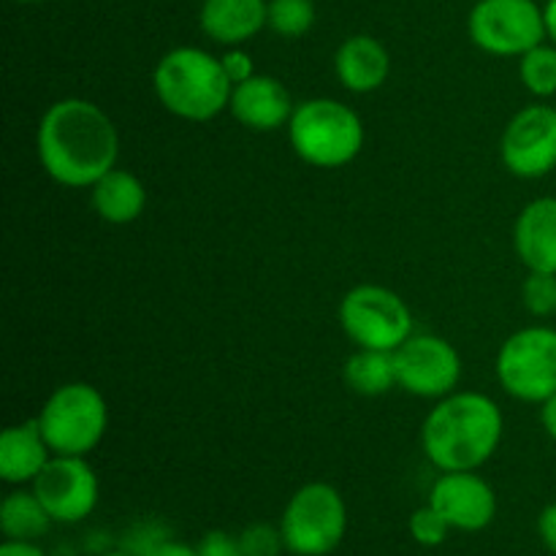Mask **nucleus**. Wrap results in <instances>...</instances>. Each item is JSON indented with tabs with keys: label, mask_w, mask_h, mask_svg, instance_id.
<instances>
[{
	"label": "nucleus",
	"mask_w": 556,
	"mask_h": 556,
	"mask_svg": "<svg viewBox=\"0 0 556 556\" xmlns=\"http://www.w3.org/2000/svg\"><path fill=\"white\" fill-rule=\"evenodd\" d=\"M43 172L65 188H92L117 166L119 136L112 117L87 98H63L43 112L36 130Z\"/></svg>",
	"instance_id": "1"
},
{
	"label": "nucleus",
	"mask_w": 556,
	"mask_h": 556,
	"mask_svg": "<svg viewBox=\"0 0 556 556\" xmlns=\"http://www.w3.org/2000/svg\"><path fill=\"white\" fill-rule=\"evenodd\" d=\"M503 429V410L492 396L478 391H454L424 418V456L440 472L481 470L497 454Z\"/></svg>",
	"instance_id": "2"
},
{
	"label": "nucleus",
	"mask_w": 556,
	"mask_h": 556,
	"mask_svg": "<svg viewBox=\"0 0 556 556\" xmlns=\"http://www.w3.org/2000/svg\"><path fill=\"white\" fill-rule=\"evenodd\" d=\"M157 101L174 117L188 123H210L231 103L233 85L220 58L199 47H177L157 60L152 71Z\"/></svg>",
	"instance_id": "3"
},
{
	"label": "nucleus",
	"mask_w": 556,
	"mask_h": 556,
	"mask_svg": "<svg viewBox=\"0 0 556 556\" xmlns=\"http://www.w3.org/2000/svg\"><path fill=\"white\" fill-rule=\"evenodd\" d=\"M288 141L309 166L342 168L362 152L364 123L348 103L334 98H309L293 109Z\"/></svg>",
	"instance_id": "4"
},
{
	"label": "nucleus",
	"mask_w": 556,
	"mask_h": 556,
	"mask_svg": "<svg viewBox=\"0 0 556 556\" xmlns=\"http://www.w3.org/2000/svg\"><path fill=\"white\" fill-rule=\"evenodd\" d=\"M36 421L54 456H87L106 434L109 407L96 386L76 380L49 394Z\"/></svg>",
	"instance_id": "5"
},
{
	"label": "nucleus",
	"mask_w": 556,
	"mask_h": 556,
	"mask_svg": "<svg viewBox=\"0 0 556 556\" xmlns=\"http://www.w3.org/2000/svg\"><path fill=\"white\" fill-rule=\"evenodd\" d=\"M286 552L293 556H329L348 535L345 497L331 483L313 481L291 494L280 516Z\"/></svg>",
	"instance_id": "6"
},
{
	"label": "nucleus",
	"mask_w": 556,
	"mask_h": 556,
	"mask_svg": "<svg viewBox=\"0 0 556 556\" xmlns=\"http://www.w3.org/2000/svg\"><path fill=\"white\" fill-rule=\"evenodd\" d=\"M340 326L356 348L394 353L413 337V313L400 293L367 282L342 296Z\"/></svg>",
	"instance_id": "7"
},
{
	"label": "nucleus",
	"mask_w": 556,
	"mask_h": 556,
	"mask_svg": "<svg viewBox=\"0 0 556 556\" xmlns=\"http://www.w3.org/2000/svg\"><path fill=\"white\" fill-rule=\"evenodd\" d=\"M497 380L521 402H546L556 394V329L527 326L514 331L497 353Z\"/></svg>",
	"instance_id": "8"
},
{
	"label": "nucleus",
	"mask_w": 556,
	"mask_h": 556,
	"mask_svg": "<svg viewBox=\"0 0 556 556\" xmlns=\"http://www.w3.org/2000/svg\"><path fill=\"white\" fill-rule=\"evenodd\" d=\"M470 41L497 58H521L546 41V20L535 0H478L467 16Z\"/></svg>",
	"instance_id": "9"
},
{
	"label": "nucleus",
	"mask_w": 556,
	"mask_h": 556,
	"mask_svg": "<svg viewBox=\"0 0 556 556\" xmlns=\"http://www.w3.org/2000/svg\"><path fill=\"white\" fill-rule=\"evenodd\" d=\"M396 389L421 400H443L462 380V356L438 334H413L394 351Z\"/></svg>",
	"instance_id": "10"
},
{
	"label": "nucleus",
	"mask_w": 556,
	"mask_h": 556,
	"mask_svg": "<svg viewBox=\"0 0 556 556\" xmlns=\"http://www.w3.org/2000/svg\"><path fill=\"white\" fill-rule=\"evenodd\" d=\"M503 166L519 179H541L556 168V106L532 103L508 119L500 139Z\"/></svg>",
	"instance_id": "11"
},
{
	"label": "nucleus",
	"mask_w": 556,
	"mask_h": 556,
	"mask_svg": "<svg viewBox=\"0 0 556 556\" xmlns=\"http://www.w3.org/2000/svg\"><path fill=\"white\" fill-rule=\"evenodd\" d=\"M33 492L54 525H79L98 508L101 483L87 456H52L33 481Z\"/></svg>",
	"instance_id": "12"
},
{
	"label": "nucleus",
	"mask_w": 556,
	"mask_h": 556,
	"mask_svg": "<svg viewBox=\"0 0 556 556\" xmlns=\"http://www.w3.org/2000/svg\"><path fill=\"white\" fill-rule=\"evenodd\" d=\"M429 505L438 508L456 532H483L497 519V494L478 470L443 472L432 483Z\"/></svg>",
	"instance_id": "13"
},
{
	"label": "nucleus",
	"mask_w": 556,
	"mask_h": 556,
	"mask_svg": "<svg viewBox=\"0 0 556 556\" xmlns=\"http://www.w3.org/2000/svg\"><path fill=\"white\" fill-rule=\"evenodd\" d=\"M293 109L296 106H293L288 87L269 74H255L253 79L233 87L231 103H228V112L239 125L261 130V134H269V130L291 123Z\"/></svg>",
	"instance_id": "14"
},
{
	"label": "nucleus",
	"mask_w": 556,
	"mask_h": 556,
	"mask_svg": "<svg viewBox=\"0 0 556 556\" xmlns=\"http://www.w3.org/2000/svg\"><path fill=\"white\" fill-rule=\"evenodd\" d=\"M514 250L527 271L556 275V199L541 195L514 223Z\"/></svg>",
	"instance_id": "15"
},
{
	"label": "nucleus",
	"mask_w": 556,
	"mask_h": 556,
	"mask_svg": "<svg viewBox=\"0 0 556 556\" xmlns=\"http://www.w3.org/2000/svg\"><path fill=\"white\" fill-rule=\"evenodd\" d=\"M334 71L348 92H375L386 85L391 74V54L378 38L358 36L345 38L334 54Z\"/></svg>",
	"instance_id": "16"
},
{
	"label": "nucleus",
	"mask_w": 556,
	"mask_h": 556,
	"mask_svg": "<svg viewBox=\"0 0 556 556\" xmlns=\"http://www.w3.org/2000/svg\"><path fill=\"white\" fill-rule=\"evenodd\" d=\"M266 20V0H204L199 14L201 30L223 47H242L264 30Z\"/></svg>",
	"instance_id": "17"
},
{
	"label": "nucleus",
	"mask_w": 556,
	"mask_h": 556,
	"mask_svg": "<svg viewBox=\"0 0 556 556\" xmlns=\"http://www.w3.org/2000/svg\"><path fill=\"white\" fill-rule=\"evenodd\" d=\"M52 456L36 418L14 424L0 434V478L9 486H25L36 481Z\"/></svg>",
	"instance_id": "18"
},
{
	"label": "nucleus",
	"mask_w": 556,
	"mask_h": 556,
	"mask_svg": "<svg viewBox=\"0 0 556 556\" xmlns=\"http://www.w3.org/2000/svg\"><path fill=\"white\" fill-rule=\"evenodd\" d=\"M92 210L112 226H128L139 220L147 206V190L136 174L114 166L92 185Z\"/></svg>",
	"instance_id": "19"
},
{
	"label": "nucleus",
	"mask_w": 556,
	"mask_h": 556,
	"mask_svg": "<svg viewBox=\"0 0 556 556\" xmlns=\"http://www.w3.org/2000/svg\"><path fill=\"white\" fill-rule=\"evenodd\" d=\"M52 516L47 514L36 492L14 489L0 503V530L5 541H41L52 527Z\"/></svg>",
	"instance_id": "20"
},
{
	"label": "nucleus",
	"mask_w": 556,
	"mask_h": 556,
	"mask_svg": "<svg viewBox=\"0 0 556 556\" xmlns=\"http://www.w3.org/2000/svg\"><path fill=\"white\" fill-rule=\"evenodd\" d=\"M348 389L362 396H383L396 389V369L394 353L389 351H367L358 348L342 369Z\"/></svg>",
	"instance_id": "21"
},
{
	"label": "nucleus",
	"mask_w": 556,
	"mask_h": 556,
	"mask_svg": "<svg viewBox=\"0 0 556 556\" xmlns=\"http://www.w3.org/2000/svg\"><path fill=\"white\" fill-rule=\"evenodd\" d=\"M519 76L535 98L556 96V43H538L519 58Z\"/></svg>",
	"instance_id": "22"
},
{
	"label": "nucleus",
	"mask_w": 556,
	"mask_h": 556,
	"mask_svg": "<svg viewBox=\"0 0 556 556\" xmlns=\"http://www.w3.org/2000/svg\"><path fill=\"white\" fill-rule=\"evenodd\" d=\"M315 25L313 0H269L266 27L282 38H302Z\"/></svg>",
	"instance_id": "23"
},
{
	"label": "nucleus",
	"mask_w": 556,
	"mask_h": 556,
	"mask_svg": "<svg viewBox=\"0 0 556 556\" xmlns=\"http://www.w3.org/2000/svg\"><path fill=\"white\" fill-rule=\"evenodd\" d=\"M521 302L527 313L535 318H548L556 313V275L548 271H530L521 282Z\"/></svg>",
	"instance_id": "24"
},
{
	"label": "nucleus",
	"mask_w": 556,
	"mask_h": 556,
	"mask_svg": "<svg viewBox=\"0 0 556 556\" xmlns=\"http://www.w3.org/2000/svg\"><path fill=\"white\" fill-rule=\"evenodd\" d=\"M407 530H410V538L424 548L443 546L451 535V525L445 521V516L440 514L432 505H424V508L413 510L410 521H407Z\"/></svg>",
	"instance_id": "25"
},
{
	"label": "nucleus",
	"mask_w": 556,
	"mask_h": 556,
	"mask_svg": "<svg viewBox=\"0 0 556 556\" xmlns=\"http://www.w3.org/2000/svg\"><path fill=\"white\" fill-rule=\"evenodd\" d=\"M237 538L239 543H242V552L248 556H280L286 552L280 525L271 527L266 525V521H258V525L244 527Z\"/></svg>",
	"instance_id": "26"
},
{
	"label": "nucleus",
	"mask_w": 556,
	"mask_h": 556,
	"mask_svg": "<svg viewBox=\"0 0 556 556\" xmlns=\"http://www.w3.org/2000/svg\"><path fill=\"white\" fill-rule=\"evenodd\" d=\"M195 552H199V556H248L242 552L239 538L228 535V532L223 530L206 532V535L195 543Z\"/></svg>",
	"instance_id": "27"
},
{
	"label": "nucleus",
	"mask_w": 556,
	"mask_h": 556,
	"mask_svg": "<svg viewBox=\"0 0 556 556\" xmlns=\"http://www.w3.org/2000/svg\"><path fill=\"white\" fill-rule=\"evenodd\" d=\"M220 63H223V71H226L228 81H231L233 87L242 85V81L253 79V76H255L253 58H250V54L244 52V49H239V47H228V52L223 54Z\"/></svg>",
	"instance_id": "28"
},
{
	"label": "nucleus",
	"mask_w": 556,
	"mask_h": 556,
	"mask_svg": "<svg viewBox=\"0 0 556 556\" xmlns=\"http://www.w3.org/2000/svg\"><path fill=\"white\" fill-rule=\"evenodd\" d=\"M538 535H541L543 546L556 554V503L546 505L541 516H538Z\"/></svg>",
	"instance_id": "29"
},
{
	"label": "nucleus",
	"mask_w": 556,
	"mask_h": 556,
	"mask_svg": "<svg viewBox=\"0 0 556 556\" xmlns=\"http://www.w3.org/2000/svg\"><path fill=\"white\" fill-rule=\"evenodd\" d=\"M0 556H49L36 541H3Z\"/></svg>",
	"instance_id": "30"
},
{
	"label": "nucleus",
	"mask_w": 556,
	"mask_h": 556,
	"mask_svg": "<svg viewBox=\"0 0 556 556\" xmlns=\"http://www.w3.org/2000/svg\"><path fill=\"white\" fill-rule=\"evenodd\" d=\"M147 556H199V552H195V546H190V543L163 538V541L157 543V546L152 548V552Z\"/></svg>",
	"instance_id": "31"
},
{
	"label": "nucleus",
	"mask_w": 556,
	"mask_h": 556,
	"mask_svg": "<svg viewBox=\"0 0 556 556\" xmlns=\"http://www.w3.org/2000/svg\"><path fill=\"white\" fill-rule=\"evenodd\" d=\"M541 424L548 438L556 440V394L548 396L546 402H541Z\"/></svg>",
	"instance_id": "32"
},
{
	"label": "nucleus",
	"mask_w": 556,
	"mask_h": 556,
	"mask_svg": "<svg viewBox=\"0 0 556 556\" xmlns=\"http://www.w3.org/2000/svg\"><path fill=\"white\" fill-rule=\"evenodd\" d=\"M543 20H546L548 41L556 43V0H546V5H543Z\"/></svg>",
	"instance_id": "33"
},
{
	"label": "nucleus",
	"mask_w": 556,
	"mask_h": 556,
	"mask_svg": "<svg viewBox=\"0 0 556 556\" xmlns=\"http://www.w3.org/2000/svg\"><path fill=\"white\" fill-rule=\"evenodd\" d=\"M98 556H136V554H130L128 548H109V552H101Z\"/></svg>",
	"instance_id": "34"
},
{
	"label": "nucleus",
	"mask_w": 556,
	"mask_h": 556,
	"mask_svg": "<svg viewBox=\"0 0 556 556\" xmlns=\"http://www.w3.org/2000/svg\"><path fill=\"white\" fill-rule=\"evenodd\" d=\"M20 3H41V0H20Z\"/></svg>",
	"instance_id": "35"
}]
</instances>
